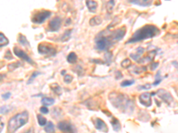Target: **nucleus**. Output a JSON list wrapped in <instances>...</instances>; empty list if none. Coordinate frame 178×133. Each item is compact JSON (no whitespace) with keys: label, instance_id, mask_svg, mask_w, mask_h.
<instances>
[{"label":"nucleus","instance_id":"7c9ffc66","mask_svg":"<svg viewBox=\"0 0 178 133\" xmlns=\"http://www.w3.org/2000/svg\"><path fill=\"white\" fill-rule=\"evenodd\" d=\"M39 75H41V72H39V71H35V72L32 73V75H31V76L29 77V80L28 81V84H29V83H31L32 82L34 81V79L37 77L38 76H39Z\"/></svg>","mask_w":178,"mask_h":133},{"label":"nucleus","instance_id":"412c9836","mask_svg":"<svg viewBox=\"0 0 178 133\" xmlns=\"http://www.w3.org/2000/svg\"><path fill=\"white\" fill-rule=\"evenodd\" d=\"M55 125L52 122H47L45 126V131L47 133H55Z\"/></svg>","mask_w":178,"mask_h":133},{"label":"nucleus","instance_id":"6ab92c4d","mask_svg":"<svg viewBox=\"0 0 178 133\" xmlns=\"http://www.w3.org/2000/svg\"><path fill=\"white\" fill-rule=\"evenodd\" d=\"M41 103L43 104L44 106H49L55 104V100L53 98H49V97H45L41 100Z\"/></svg>","mask_w":178,"mask_h":133},{"label":"nucleus","instance_id":"423d86ee","mask_svg":"<svg viewBox=\"0 0 178 133\" xmlns=\"http://www.w3.org/2000/svg\"><path fill=\"white\" fill-rule=\"evenodd\" d=\"M39 53L42 55H55V49L54 48V46L52 44L48 43H41L39 44Z\"/></svg>","mask_w":178,"mask_h":133},{"label":"nucleus","instance_id":"4c0bfd02","mask_svg":"<svg viewBox=\"0 0 178 133\" xmlns=\"http://www.w3.org/2000/svg\"><path fill=\"white\" fill-rule=\"evenodd\" d=\"M4 127H5V123H4L3 121H2V118H0V133L2 132V131H3Z\"/></svg>","mask_w":178,"mask_h":133},{"label":"nucleus","instance_id":"f257e3e1","mask_svg":"<svg viewBox=\"0 0 178 133\" xmlns=\"http://www.w3.org/2000/svg\"><path fill=\"white\" fill-rule=\"evenodd\" d=\"M110 101L116 108L124 113H130L134 110L133 101L128 96L119 92H111L110 94Z\"/></svg>","mask_w":178,"mask_h":133},{"label":"nucleus","instance_id":"7ed1b4c3","mask_svg":"<svg viewBox=\"0 0 178 133\" xmlns=\"http://www.w3.org/2000/svg\"><path fill=\"white\" fill-rule=\"evenodd\" d=\"M29 121V112L23 111L13 116L8 122L7 125V131L8 133H15L18 129L25 125Z\"/></svg>","mask_w":178,"mask_h":133},{"label":"nucleus","instance_id":"c9c22d12","mask_svg":"<svg viewBox=\"0 0 178 133\" xmlns=\"http://www.w3.org/2000/svg\"><path fill=\"white\" fill-rule=\"evenodd\" d=\"M11 97V92H6V93H4V94L2 95V98L4 99V100H7V99H9Z\"/></svg>","mask_w":178,"mask_h":133},{"label":"nucleus","instance_id":"9b49d317","mask_svg":"<svg viewBox=\"0 0 178 133\" xmlns=\"http://www.w3.org/2000/svg\"><path fill=\"white\" fill-rule=\"evenodd\" d=\"M13 52H14V54H15L18 58H21V59L24 60L25 61H27L29 64H33V65H35V62H34V61L29 58V56L24 51H22V49H20V48H18V47H14V48H13Z\"/></svg>","mask_w":178,"mask_h":133},{"label":"nucleus","instance_id":"473e14b6","mask_svg":"<svg viewBox=\"0 0 178 133\" xmlns=\"http://www.w3.org/2000/svg\"><path fill=\"white\" fill-rule=\"evenodd\" d=\"M63 81H64V83H68V84H69V83H71L73 81V76H71V75H66V76H64Z\"/></svg>","mask_w":178,"mask_h":133},{"label":"nucleus","instance_id":"b1692460","mask_svg":"<svg viewBox=\"0 0 178 133\" xmlns=\"http://www.w3.org/2000/svg\"><path fill=\"white\" fill-rule=\"evenodd\" d=\"M9 44V40L3 33H0V47L6 46Z\"/></svg>","mask_w":178,"mask_h":133},{"label":"nucleus","instance_id":"5701e85b","mask_svg":"<svg viewBox=\"0 0 178 133\" xmlns=\"http://www.w3.org/2000/svg\"><path fill=\"white\" fill-rule=\"evenodd\" d=\"M78 60V56L75 52H71L69 55L67 56V61L69 63H75Z\"/></svg>","mask_w":178,"mask_h":133},{"label":"nucleus","instance_id":"2f4dec72","mask_svg":"<svg viewBox=\"0 0 178 133\" xmlns=\"http://www.w3.org/2000/svg\"><path fill=\"white\" fill-rule=\"evenodd\" d=\"M131 65H132V63H131V61H130L129 59H126V60H124V61L121 62V66H122L123 67H125V68H128Z\"/></svg>","mask_w":178,"mask_h":133},{"label":"nucleus","instance_id":"0eeeda50","mask_svg":"<svg viewBox=\"0 0 178 133\" xmlns=\"http://www.w3.org/2000/svg\"><path fill=\"white\" fill-rule=\"evenodd\" d=\"M57 128L63 133H76V127L73 126L71 122L68 121H61L57 124Z\"/></svg>","mask_w":178,"mask_h":133},{"label":"nucleus","instance_id":"9d476101","mask_svg":"<svg viewBox=\"0 0 178 133\" xmlns=\"http://www.w3.org/2000/svg\"><path fill=\"white\" fill-rule=\"evenodd\" d=\"M61 26V19L60 17H55L48 24V29L51 32H57Z\"/></svg>","mask_w":178,"mask_h":133},{"label":"nucleus","instance_id":"a19ab883","mask_svg":"<svg viewBox=\"0 0 178 133\" xmlns=\"http://www.w3.org/2000/svg\"><path fill=\"white\" fill-rule=\"evenodd\" d=\"M173 64H174V66H175V67L177 68V65H176V64H177V61H174Z\"/></svg>","mask_w":178,"mask_h":133},{"label":"nucleus","instance_id":"58836bf2","mask_svg":"<svg viewBox=\"0 0 178 133\" xmlns=\"http://www.w3.org/2000/svg\"><path fill=\"white\" fill-rule=\"evenodd\" d=\"M24 133H34L33 129H32V128H30V129L28 131H26V132H24Z\"/></svg>","mask_w":178,"mask_h":133},{"label":"nucleus","instance_id":"393cba45","mask_svg":"<svg viewBox=\"0 0 178 133\" xmlns=\"http://www.w3.org/2000/svg\"><path fill=\"white\" fill-rule=\"evenodd\" d=\"M71 32H72V30L71 29H68L66 30L64 34L62 35V37H61V40L62 42H65V41H68L70 37H71Z\"/></svg>","mask_w":178,"mask_h":133},{"label":"nucleus","instance_id":"6e6552de","mask_svg":"<svg viewBox=\"0 0 178 133\" xmlns=\"http://www.w3.org/2000/svg\"><path fill=\"white\" fill-rule=\"evenodd\" d=\"M126 32H127V28H126V27H122V28H118L117 30L111 32L109 36H110L111 42L113 43V44H115L116 42L120 41V40L124 37V36L126 35Z\"/></svg>","mask_w":178,"mask_h":133},{"label":"nucleus","instance_id":"4be33fe9","mask_svg":"<svg viewBox=\"0 0 178 133\" xmlns=\"http://www.w3.org/2000/svg\"><path fill=\"white\" fill-rule=\"evenodd\" d=\"M111 124H112V127L114 129L115 131H120V128H121V125L120 123L118 122L117 118H112V121H111Z\"/></svg>","mask_w":178,"mask_h":133},{"label":"nucleus","instance_id":"2eb2a0df","mask_svg":"<svg viewBox=\"0 0 178 133\" xmlns=\"http://www.w3.org/2000/svg\"><path fill=\"white\" fill-rule=\"evenodd\" d=\"M144 51L145 49L144 47H139V48H137L136 53H131V54H130V58L134 61H139L140 57L144 52Z\"/></svg>","mask_w":178,"mask_h":133},{"label":"nucleus","instance_id":"a211bd4d","mask_svg":"<svg viewBox=\"0 0 178 133\" xmlns=\"http://www.w3.org/2000/svg\"><path fill=\"white\" fill-rule=\"evenodd\" d=\"M18 42H19V44H21L24 47H29V43L26 38V37L22 35V34H20L19 37H18Z\"/></svg>","mask_w":178,"mask_h":133},{"label":"nucleus","instance_id":"aec40b11","mask_svg":"<svg viewBox=\"0 0 178 133\" xmlns=\"http://www.w3.org/2000/svg\"><path fill=\"white\" fill-rule=\"evenodd\" d=\"M102 22V18H101L100 16H95L93 17V18L89 21V24L94 27V26L100 25Z\"/></svg>","mask_w":178,"mask_h":133},{"label":"nucleus","instance_id":"ea45409f","mask_svg":"<svg viewBox=\"0 0 178 133\" xmlns=\"http://www.w3.org/2000/svg\"><path fill=\"white\" fill-rule=\"evenodd\" d=\"M4 78H5V75H2V74H1V75H0V82H1Z\"/></svg>","mask_w":178,"mask_h":133},{"label":"nucleus","instance_id":"bb28decb","mask_svg":"<svg viewBox=\"0 0 178 133\" xmlns=\"http://www.w3.org/2000/svg\"><path fill=\"white\" fill-rule=\"evenodd\" d=\"M37 118H38V122H39V124L40 126H45L46 124L47 121H46V119L42 115H38Z\"/></svg>","mask_w":178,"mask_h":133},{"label":"nucleus","instance_id":"e433bc0d","mask_svg":"<svg viewBox=\"0 0 178 133\" xmlns=\"http://www.w3.org/2000/svg\"><path fill=\"white\" fill-rule=\"evenodd\" d=\"M158 66H159V63H158V62H154V63H152V64H151L150 69H151V70L153 71V70H155V69L157 68V67H158Z\"/></svg>","mask_w":178,"mask_h":133},{"label":"nucleus","instance_id":"a878e982","mask_svg":"<svg viewBox=\"0 0 178 133\" xmlns=\"http://www.w3.org/2000/svg\"><path fill=\"white\" fill-rule=\"evenodd\" d=\"M51 89H52V90L54 91V92L56 93L57 95L61 94V89L57 83H53V84L51 85Z\"/></svg>","mask_w":178,"mask_h":133},{"label":"nucleus","instance_id":"cd10ccee","mask_svg":"<svg viewBox=\"0 0 178 133\" xmlns=\"http://www.w3.org/2000/svg\"><path fill=\"white\" fill-rule=\"evenodd\" d=\"M160 72L157 73V75H156V76H155V82L151 84L152 86H157V85H159L160 83H161L162 80H163V78H162L161 76L160 77Z\"/></svg>","mask_w":178,"mask_h":133},{"label":"nucleus","instance_id":"20e7f679","mask_svg":"<svg viewBox=\"0 0 178 133\" xmlns=\"http://www.w3.org/2000/svg\"><path fill=\"white\" fill-rule=\"evenodd\" d=\"M95 49L99 52H105L110 49L113 43L111 42L110 36H106L104 32H101L96 36L95 39Z\"/></svg>","mask_w":178,"mask_h":133},{"label":"nucleus","instance_id":"c756f323","mask_svg":"<svg viewBox=\"0 0 178 133\" xmlns=\"http://www.w3.org/2000/svg\"><path fill=\"white\" fill-rule=\"evenodd\" d=\"M11 109V106H0V114H7Z\"/></svg>","mask_w":178,"mask_h":133},{"label":"nucleus","instance_id":"f3484780","mask_svg":"<svg viewBox=\"0 0 178 133\" xmlns=\"http://www.w3.org/2000/svg\"><path fill=\"white\" fill-rule=\"evenodd\" d=\"M155 52H149V54L144 57V58H143L142 60H139V61H137V62H139V63H144V62H150L153 59H154V56H155Z\"/></svg>","mask_w":178,"mask_h":133},{"label":"nucleus","instance_id":"c85d7f7f","mask_svg":"<svg viewBox=\"0 0 178 133\" xmlns=\"http://www.w3.org/2000/svg\"><path fill=\"white\" fill-rule=\"evenodd\" d=\"M134 83V80H125V81L120 83V86L121 87H128V86H131Z\"/></svg>","mask_w":178,"mask_h":133},{"label":"nucleus","instance_id":"ddd939ff","mask_svg":"<svg viewBox=\"0 0 178 133\" xmlns=\"http://www.w3.org/2000/svg\"><path fill=\"white\" fill-rule=\"evenodd\" d=\"M95 128L102 132H108V126L106 125V123L100 118H96L95 120Z\"/></svg>","mask_w":178,"mask_h":133},{"label":"nucleus","instance_id":"f704fd0d","mask_svg":"<svg viewBox=\"0 0 178 133\" xmlns=\"http://www.w3.org/2000/svg\"><path fill=\"white\" fill-rule=\"evenodd\" d=\"M40 112L42 113V114H44V115H46V114H48V112H49V110H48V108L46 107V106H42V107H40Z\"/></svg>","mask_w":178,"mask_h":133},{"label":"nucleus","instance_id":"4468645a","mask_svg":"<svg viewBox=\"0 0 178 133\" xmlns=\"http://www.w3.org/2000/svg\"><path fill=\"white\" fill-rule=\"evenodd\" d=\"M131 4H134V5H136V6H150L151 4H152V1L150 0H131L129 1Z\"/></svg>","mask_w":178,"mask_h":133},{"label":"nucleus","instance_id":"1a4fd4ad","mask_svg":"<svg viewBox=\"0 0 178 133\" xmlns=\"http://www.w3.org/2000/svg\"><path fill=\"white\" fill-rule=\"evenodd\" d=\"M155 93L156 95H158V96L160 97V99H161L162 100H164V101H165L167 104H168V105H170L173 101H174L172 95L170 94L168 91H167L166 90H164V89L159 90V91H158L157 92H155Z\"/></svg>","mask_w":178,"mask_h":133},{"label":"nucleus","instance_id":"f03ea898","mask_svg":"<svg viewBox=\"0 0 178 133\" xmlns=\"http://www.w3.org/2000/svg\"><path fill=\"white\" fill-rule=\"evenodd\" d=\"M160 33V29L157 28L154 25H145L143 28L137 29L134 33L133 37L128 40L127 44H132L135 42H140L145 39L152 38L155 37L158 34Z\"/></svg>","mask_w":178,"mask_h":133},{"label":"nucleus","instance_id":"39448f33","mask_svg":"<svg viewBox=\"0 0 178 133\" xmlns=\"http://www.w3.org/2000/svg\"><path fill=\"white\" fill-rule=\"evenodd\" d=\"M52 15V12L47 10H41V11L36 12L32 15L31 21L35 24H42Z\"/></svg>","mask_w":178,"mask_h":133},{"label":"nucleus","instance_id":"dca6fc26","mask_svg":"<svg viewBox=\"0 0 178 133\" xmlns=\"http://www.w3.org/2000/svg\"><path fill=\"white\" fill-rule=\"evenodd\" d=\"M86 5L87 6L89 12H96L97 6H98L97 2H95V1H86Z\"/></svg>","mask_w":178,"mask_h":133},{"label":"nucleus","instance_id":"f8f14e48","mask_svg":"<svg viewBox=\"0 0 178 133\" xmlns=\"http://www.w3.org/2000/svg\"><path fill=\"white\" fill-rule=\"evenodd\" d=\"M150 93L149 92H145V93H142L139 96V101L140 103L143 106H144L146 107H149L152 105V101L150 99Z\"/></svg>","mask_w":178,"mask_h":133},{"label":"nucleus","instance_id":"79ce46f5","mask_svg":"<svg viewBox=\"0 0 178 133\" xmlns=\"http://www.w3.org/2000/svg\"><path fill=\"white\" fill-rule=\"evenodd\" d=\"M65 73H66L65 70H62V71H61V75H65Z\"/></svg>","mask_w":178,"mask_h":133},{"label":"nucleus","instance_id":"72a5a7b5","mask_svg":"<svg viewBox=\"0 0 178 133\" xmlns=\"http://www.w3.org/2000/svg\"><path fill=\"white\" fill-rule=\"evenodd\" d=\"M151 88V84L150 83H147L145 85H141L138 87V90H149V89Z\"/></svg>","mask_w":178,"mask_h":133}]
</instances>
